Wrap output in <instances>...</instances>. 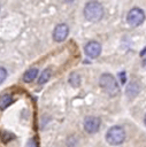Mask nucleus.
Returning <instances> with one entry per match:
<instances>
[{"label": "nucleus", "mask_w": 146, "mask_h": 147, "mask_svg": "<svg viewBox=\"0 0 146 147\" xmlns=\"http://www.w3.org/2000/svg\"><path fill=\"white\" fill-rule=\"evenodd\" d=\"M100 87L110 96H115L120 93V86L115 77L110 74H102L99 78Z\"/></svg>", "instance_id": "nucleus-1"}, {"label": "nucleus", "mask_w": 146, "mask_h": 147, "mask_svg": "<svg viewBox=\"0 0 146 147\" xmlns=\"http://www.w3.org/2000/svg\"><path fill=\"white\" fill-rule=\"evenodd\" d=\"M84 16L90 22H98L103 16V7L98 1H90L84 7Z\"/></svg>", "instance_id": "nucleus-2"}, {"label": "nucleus", "mask_w": 146, "mask_h": 147, "mask_svg": "<svg viewBox=\"0 0 146 147\" xmlns=\"http://www.w3.org/2000/svg\"><path fill=\"white\" fill-rule=\"evenodd\" d=\"M125 139V131L122 126L115 125L112 126L107 133H106V140L109 145L116 146V145H121Z\"/></svg>", "instance_id": "nucleus-3"}, {"label": "nucleus", "mask_w": 146, "mask_h": 147, "mask_svg": "<svg viewBox=\"0 0 146 147\" xmlns=\"http://www.w3.org/2000/svg\"><path fill=\"white\" fill-rule=\"evenodd\" d=\"M126 21L131 26H138L145 21V13L143 9L136 7L129 10L126 15Z\"/></svg>", "instance_id": "nucleus-4"}, {"label": "nucleus", "mask_w": 146, "mask_h": 147, "mask_svg": "<svg viewBox=\"0 0 146 147\" xmlns=\"http://www.w3.org/2000/svg\"><path fill=\"white\" fill-rule=\"evenodd\" d=\"M101 121L99 117L95 116H87L84 119V130L87 133H95L100 127Z\"/></svg>", "instance_id": "nucleus-5"}, {"label": "nucleus", "mask_w": 146, "mask_h": 147, "mask_svg": "<svg viewBox=\"0 0 146 147\" xmlns=\"http://www.w3.org/2000/svg\"><path fill=\"white\" fill-rule=\"evenodd\" d=\"M68 33H69V26L66 23H60L55 26L53 31V38L55 41L61 42L66 40V38L68 37Z\"/></svg>", "instance_id": "nucleus-6"}, {"label": "nucleus", "mask_w": 146, "mask_h": 147, "mask_svg": "<svg viewBox=\"0 0 146 147\" xmlns=\"http://www.w3.org/2000/svg\"><path fill=\"white\" fill-rule=\"evenodd\" d=\"M84 52H85V54H86L89 57L95 59V57H98V56L100 55V53H101V45H100L98 41H94V40L89 41V42L85 45V47H84Z\"/></svg>", "instance_id": "nucleus-7"}, {"label": "nucleus", "mask_w": 146, "mask_h": 147, "mask_svg": "<svg viewBox=\"0 0 146 147\" xmlns=\"http://www.w3.org/2000/svg\"><path fill=\"white\" fill-rule=\"evenodd\" d=\"M14 101L13 99V95L9 94V93H6V94H2L0 95V110H3L6 109L11 102Z\"/></svg>", "instance_id": "nucleus-8"}, {"label": "nucleus", "mask_w": 146, "mask_h": 147, "mask_svg": "<svg viewBox=\"0 0 146 147\" xmlns=\"http://www.w3.org/2000/svg\"><path fill=\"white\" fill-rule=\"evenodd\" d=\"M38 75V69L37 68H31L29 70L25 71V74L23 75V80L25 83H31Z\"/></svg>", "instance_id": "nucleus-9"}, {"label": "nucleus", "mask_w": 146, "mask_h": 147, "mask_svg": "<svg viewBox=\"0 0 146 147\" xmlns=\"http://www.w3.org/2000/svg\"><path fill=\"white\" fill-rule=\"evenodd\" d=\"M138 92H139V85L136 82H131L128 85V87H126V94H128V96L129 98H133V96H136L138 94Z\"/></svg>", "instance_id": "nucleus-10"}, {"label": "nucleus", "mask_w": 146, "mask_h": 147, "mask_svg": "<svg viewBox=\"0 0 146 147\" xmlns=\"http://www.w3.org/2000/svg\"><path fill=\"white\" fill-rule=\"evenodd\" d=\"M51 75H52V71H51V69H45V70L41 72V75L39 76V79H38V84L43 85V84H45L46 82H48V80H49V78H51Z\"/></svg>", "instance_id": "nucleus-11"}, {"label": "nucleus", "mask_w": 146, "mask_h": 147, "mask_svg": "<svg viewBox=\"0 0 146 147\" xmlns=\"http://www.w3.org/2000/svg\"><path fill=\"white\" fill-rule=\"evenodd\" d=\"M69 84L74 87H78L79 84H80V76L76 72H72L70 76H69Z\"/></svg>", "instance_id": "nucleus-12"}, {"label": "nucleus", "mask_w": 146, "mask_h": 147, "mask_svg": "<svg viewBox=\"0 0 146 147\" xmlns=\"http://www.w3.org/2000/svg\"><path fill=\"white\" fill-rule=\"evenodd\" d=\"M6 78H7V70L3 67H0V84L5 82Z\"/></svg>", "instance_id": "nucleus-13"}, {"label": "nucleus", "mask_w": 146, "mask_h": 147, "mask_svg": "<svg viewBox=\"0 0 146 147\" xmlns=\"http://www.w3.org/2000/svg\"><path fill=\"white\" fill-rule=\"evenodd\" d=\"M120 78H121V84H124L125 83V72H121Z\"/></svg>", "instance_id": "nucleus-14"}, {"label": "nucleus", "mask_w": 146, "mask_h": 147, "mask_svg": "<svg viewBox=\"0 0 146 147\" xmlns=\"http://www.w3.org/2000/svg\"><path fill=\"white\" fill-rule=\"evenodd\" d=\"M145 53H146V48H145L144 51H141V53H140V55L143 56V55H145Z\"/></svg>", "instance_id": "nucleus-15"}, {"label": "nucleus", "mask_w": 146, "mask_h": 147, "mask_svg": "<svg viewBox=\"0 0 146 147\" xmlns=\"http://www.w3.org/2000/svg\"><path fill=\"white\" fill-rule=\"evenodd\" d=\"M144 121H145V124H146V115H145V119Z\"/></svg>", "instance_id": "nucleus-16"}, {"label": "nucleus", "mask_w": 146, "mask_h": 147, "mask_svg": "<svg viewBox=\"0 0 146 147\" xmlns=\"http://www.w3.org/2000/svg\"><path fill=\"white\" fill-rule=\"evenodd\" d=\"M144 63H145V64H146V59H145V61H144Z\"/></svg>", "instance_id": "nucleus-17"}]
</instances>
